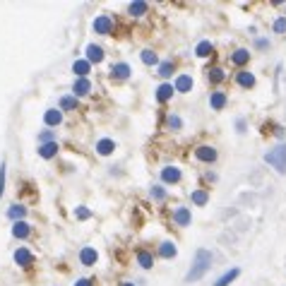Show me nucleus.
Instances as JSON below:
<instances>
[{"instance_id":"obj_1","label":"nucleus","mask_w":286,"mask_h":286,"mask_svg":"<svg viewBox=\"0 0 286 286\" xmlns=\"http://www.w3.org/2000/svg\"><path fill=\"white\" fill-rule=\"evenodd\" d=\"M212 264H214V255L209 253V250H205V248H198L195 250V260H193V264H190V269H187V274H185V284L200 281L212 269Z\"/></svg>"},{"instance_id":"obj_2","label":"nucleus","mask_w":286,"mask_h":286,"mask_svg":"<svg viewBox=\"0 0 286 286\" xmlns=\"http://www.w3.org/2000/svg\"><path fill=\"white\" fill-rule=\"evenodd\" d=\"M264 164H269L279 176H286V142L276 144L274 149H269L264 154Z\"/></svg>"},{"instance_id":"obj_3","label":"nucleus","mask_w":286,"mask_h":286,"mask_svg":"<svg viewBox=\"0 0 286 286\" xmlns=\"http://www.w3.org/2000/svg\"><path fill=\"white\" fill-rule=\"evenodd\" d=\"M195 159L202 161V164H214L219 159V152L212 144H200V147H195Z\"/></svg>"},{"instance_id":"obj_4","label":"nucleus","mask_w":286,"mask_h":286,"mask_svg":"<svg viewBox=\"0 0 286 286\" xmlns=\"http://www.w3.org/2000/svg\"><path fill=\"white\" fill-rule=\"evenodd\" d=\"M91 27H94V32L99 34V36H111L113 34V20H111V15H97Z\"/></svg>"},{"instance_id":"obj_5","label":"nucleus","mask_w":286,"mask_h":286,"mask_svg":"<svg viewBox=\"0 0 286 286\" xmlns=\"http://www.w3.org/2000/svg\"><path fill=\"white\" fill-rule=\"evenodd\" d=\"M183 178V171L178 166H164L161 168V185H176Z\"/></svg>"},{"instance_id":"obj_6","label":"nucleus","mask_w":286,"mask_h":286,"mask_svg":"<svg viewBox=\"0 0 286 286\" xmlns=\"http://www.w3.org/2000/svg\"><path fill=\"white\" fill-rule=\"evenodd\" d=\"M171 84H173V89H176L178 94H187V91H193V87H195V79H193V75H187V72H180Z\"/></svg>"},{"instance_id":"obj_7","label":"nucleus","mask_w":286,"mask_h":286,"mask_svg":"<svg viewBox=\"0 0 286 286\" xmlns=\"http://www.w3.org/2000/svg\"><path fill=\"white\" fill-rule=\"evenodd\" d=\"M104 58H106V53H104L101 46L89 44L87 48H84V60H87L89 65H99V63H104Z\"/></svg>"},{"instance_id":"obj_8","label":"nucleus","mask_w":286,"mask_h":286,"mask_svg":"<svg viewBox=\"0 0 286 286\" xmlns=\"http://www.w3.org/2000/svg\"><path fill=\"white\" fill-rule=\"evenodd\" d=\"M12 260L20 264V267H32L34 264V253L29 250V248H24V245H20L15 253H12Z\"/></svg>"},{"instance_id":"obj_9","label":"nucleus","mask_w":286,"mask_h":286,"mask_svg":"<svg viewBox=\"0 0 286 286\" xmlns=\"http://www.w3.org/2000/svg\"><path fill=\"white\" fill-rule=\"evenodd\" d=\"M97 262H99V253H97V248L84 245V248L79 250V264H84V267H94Z\"/></svg>"},{"instance_id":"obj_10","label":"nucleus","mask_w":286,"mask_h":286,"mask_svg":"<svg viewBox=\"0 0 286 286\" xmlns=\"http://www.w3.org/2000/svg\"><path fill=\"white\" fill-rule=\"evenodd\" d=\"M190 221H193V212H190V207H176L173 209V224H176V226L185 229V226H190Z\"/></svg>"},{"instance_id":"obj_11","label":"nucleus","mask_w":286,"mask_h":286,"mask_svg":"<svg viewBox=\"0 0 286 286\" xmlns=\"http://www.w3.org/2000/svg\"><path fill=\"white\" fill-rule=\"evenodd\" d=\"M173 94H176L173 84H171V82H161V84L156 87V91H154V99L159 101V104H166V101L173 99Z\"/></svg>"},{"instance_id":"obj_12","label":"nucleus","mask_w":286,"mask_h":286,"mask_svg":"<svg viewBox=\"0 0 286 286\" xmlns=\"http://www.w3.org/2000/svg\"><path fill=\"white\" fill-rule=\"evenodd\" d=\"M130 75H132V67L128 63H113V67H111V79H116V82H123Z\"/></svg>"},{"instance_id":"obj_13","label":"nucleus","mask_w":286,"mask_h":286,"mask_svg":"<svg viewBox=\"0 0 286 286\" xmlns=\"http://www.w3.org/2000/svg\"><path fill=\"white\" fill-rule=\"evenodd\" d=\"M87 94H91V79L89 77L75 79V84H72V97L79 99V97H87Z\"/></svg>"},{"instance_id":"obj_14","label":"nucleus","mask_w":286,"mask_h":286,"mask_svg":"<svg viewBox=\"0 0 286 286\" xmlns=\"http://www.w3.org/2000/svg\"><path fill=\"white\" fill-rule=\"evenodd\" d=\"M226 104H229V97H226V91H212L209 94V106H212V111H224L226 109Z\"/></svg>"},{"instance_id":"obj_15","label":"nucleus","mask_w":286,"mask_h":286,"mask_svg":"<svg viewBox=\"0 0 286 286\" xmlns=\"http://www.w3.org/2000/svg\"><path fill=\"white\" fill-rule=\"evenodd\" d=\"M63 123V111L60 109H48L44 113V125L46 128H58Z\"/></svg>"},{"instance_id":"obj_16","label":"nucleus","mask_w":286,"mask_h":286,"mask_svg":"<svg viewBox=\"0 0 286 286\" xmlns=\"http://www.w3.org/2000/svg\"><path fill=\"white\" fill-rule=\"evenodd\" d=\"M238 276H241V267H231V269H226L212 286H229V284H233Z\"/></svg>"},{"instance_id":"obj_17","label":"nucleus","mask_w":286,"mask_h":286,"mask_svg":"<svg viewBox=\"0 0 286 286\" xmlns=\"http://www.w3.org/2000/svg\"><path fill=\"white\" fill-rule=\"evenodd\" d=\"M231 63L243 70V67L250 63V51H248V48H236V51L231 53Z\"/></svg>"},{"instance_id":"obj_18","label":"nucleus","mask_w":286,"mask_h":286,"mask_svg":"<svg viewBox=\"0 0 286 286\" xmlns=\"http://www.w3.org/2000/svg\"><path fill=\"white\" fill-rule=\"evenodd\" d=\"M89 72H91V65H89L84 58H77L75 63H72V75H75V79H82L87 77Z\"/></svg>"},{"instance_id":"obj_19","label":"nucleus","mask_w":286,"mask_h":286,"mask_svg":"<svg viewBox=\"0 0 286 286\" xmlns=\"http://www.w3.org/2000/svg\"><path fill=\"white\" fill-rule=\"evenodd\" d=\"M255 82H257L255 75H253V72H248V70H241V72L236 75V84H238L241 89H253Z\"/></svg>"},{"instance_id":"obj_20","label":"nucleus","mask_w":286,"mask_h":286,"mask_svg":"<svg viewBox=\"0 0 286 286\" xmlns=\"http://www.w3.org/2000/svg\"><path fill=\"white\" fill-rule=\"evenodd\" d=\"M178 255V248L173 241H164L159 243V257H164V260H173Z\"/></svg>"},{"instance_id":"obj_21","label":"nucleus","mask_w":286,"mask_h":286,"mask_svg":"<svg viewBox=\"0 0 286 286\" xmlns=\"http://www.w3.org/2000/svg\"><path fill=\"white\" fill-rule=\"evenodd\" d=\"M207 79H209V84H221L224 79H226V70L224 67H219V65H214V67H209L207 70Z\"/></svg>"},{"instance_id":"obj_22","label":"nucleus","mask_w":286,"mask_h":286,"mask_svg":"<svg viewBox=\"0 0 286 286\" xmlns=\"http://www.w3.org/2000/svg\"><path fill=\"white\" fill-rule=\"evenodd\" d=\"M29 233H32V226H29L27 221H15V224H12V236H15V238L24 241V238H29Z\"/></svg>"},{"instance_id":"obj_23","label":"nucleus","mask_w":286,"mask_h":286,"mask_svg":"<svg viewBox=\"0 0 286 286\" xmlns=\"http://www.w3.org/2000/svg\"><path fill=\"white\" fill-rule=\"evenodd\" d=\"M147 12H149V3H144V0H137V3L128 5V15L130 17H144Z\"/></svg>"},{"instance_id":"obj_24","label":"nucleus","mask_w":286,"mask_h":286,"mask_svg":"<svg viewBox=\"0 0 286 286\" xmlns=\"http://www.w3.org/2000/svg\"><path fill=\"white\" fill-rule=\"evenodd\" d=\"M113 152H116V142H113L111 137H104V140L97 142V154L109 156V154H113Z\"/></svg>"},{"instance_id":"obj_25","label":"nucleus","mask_w":286,"mask_h":286,"mask_svg":"<svg viewBox=\"0 0 286 286\" xmlns=\"http://www.w3.org/2000/svg\"><path fill=\"white\" fill-rule=\"evenodd\" d=\"M190 200H193V205H195V207H205V205L209 202V193L205 190V187H198V190H193V193H190Z\"/></svg>"},{"instance_id":"obj_26","label":"nucleus","mask_w":286,"mask_h":286,"mask_svg":"<svg viewBox=\"0 0 286 286\" xmlns=\"http://www.w3.org/2000/svg\"><path fill=\"white\" fill-rule=\"evenodd\" d=\"M173 72H176V63H173V60H161L159 67H156V75H159V77H164V79H168Z\"/></svg>"},{"instance_id":"obj_27","label":"nucleus","mask_w":286,"mask_h":286,"mask_svg":"<svg viewBox=\"0 0 286 286\" xmlns=\"http://www.w3.org/2000/svg\"><path fill=\"white\" fill-rule=\"evenodd\" d=\"M140 60H142L147 67H159V63H161V60H159V55H156L152 48H144L142 53H140Z\"/></svg>"},{"instance_id":"obj_28","label":"nucleus","mask_w":286,"mask_h":286,"mask_svg":"<svg viewBox=\"0 0 286 286\" xmlns=\"http://www.w3.org/2000/svg\"><path fill=\"white\" fill-rule=\"evenodd\" d=\"M58 142H48V144H39V156L41 159H53V156H58Z\"/></svg>"},{"instance_id":"obj_29","label":"nucleus","mask_w":286,"mask_h":286,"mask_svg":"<svg viewBox=\"0 0 286 286\" xmlns=\"http://www.w3.org/2000/svg\"><path fill=\"white\" fill-rule=\"evenodd\" d=\"M137 264L142 269H152L154 267V255L149 253V250H137Z\"/></svg>"},{"instance_id":"obj_30","label":"nucleus","mask_w":286,"mask_h":286,"mask_svg":"<svg viewBox=\"0 0 286 286\" xmlns=\"http://www.w3.org/2000/svg\"><path fill=\"white\" fill-rule=\"evenodd\" d=\"M24 217H27V207L24 205H12L8 209V219H12V224L15 221H24Z\"/></svg>"},{"instance_id":"obj_31","label":"nucleus","mask_w":286,"mask_h":286,"mask_svg":"<svg viewBox=\"0 0 286 286\" xmlns=\"http://www.w3.org/2000/svg\"><path fill=\"white\" fill-rule=\"evenodd\" d=\"M58 106H60V111H77L79 109V101L75 99L72 94H65V97H60Z\"/></svg>"},{"instance_id":"obj_32","label":"nucleus","mask_w":286,"mask_h":286,"mask_svg":"<svg viewBox=\"0 0 286 286\" xmlns=\"http://www.w3.org/2000/svg\"><path fill=\"white\" fill-rule=\"evenodd\" d=\"M212 53H214V44L207 41V39H205V41H200V44L195 46V55H198V58H209Z\"/></svg>"},{"instance_id":"obj_33","label":"nucleus","mask_w":286,"mask_h":286,"mask_svg":"<svg viewBox=\"0 0 286 286\" xmlns=\"http://www.w3.org/2000/svg\"><path fill=\"white\" fill-rule=\"evenodd\" d=\"M166 130H173V132L183 130V118L178 113H168L166 116Z\"/></svg>"},{"instance_id":"obj_34","label":"nucleus","mask_w":286,"mask_h":286,"mask_svg":"<svg viewBox=\"0 0 286 286\" xmlns=\"http://www.w3.org/2000/svg\"><path fill=\"white\" fill-rule=\"evenodd\" d=\"M149 195H152V200H154V202H164V200H166V187L161 185V183H159V185H152Z\"/></svg>"},{"instance_id":"obj_35","label":"nucleus","mask_w":286,"mask_h":286,"mask_svg":"<svg viewBox=\"0 0 286 286\" xmlns=\"http://www.w3.org/2000/svg\"><path fill=\"white\" fill-rule=\"evenodd\" d=\"M272 32L274 34H286V15H279L272 24Z\"/></svg>"},{"instance_id":"obj_36","label":"nucleus","mask_w":286,"mask_h":286,"mask_svg":"<svg viewBox=\"0 0 286 286\" xmlns=\"http://www.w3.org/2000/svg\"><path fill=\"white\" fill-rule=\"evenodd\" d=\"M48 142H58L53 130H41L39 132V144H48Z\"/></svg>"},{"instance_id":"obj_37","label":"nucleus","mask_w":286,"mask_h":286,"mask_svg":"<svg viewBox=\"0 0 286 286\" xmlns=\"http://www.w3.org/2000/svg\"><path fill=\"white\" fill-rule=\"evenodd\" d=\"M89 217H91V212H89L84 205H79V207H75V219H79V221H87Z\"/></svg>"},{"instance_id":"obj_38","label":"nucleus","mask_w":286,"mask_h":286,"mask_svg":"<svg viewBox=\"0 0 286 286\" xmlns=\"http://www.w3.org/2000/svg\"><path fill=\"white\" fill-rule=\"evenodd\" d=\"M5 171H8V166H5V161H0V198L5 193Z\"/></svg>"},{"instance_id":"obj_39","label":"nucleus","mask_w":286,"mask_h":286,"mask_svg":"<svg viewBox=\"0 0 286 286\" xmlns=\"http://www.w3.org/2000/svg\"><path fill=\"white\" fill-rule=\"evenodd\" d=\"M236 132H238V135H245V132H248V123H245V118H238V121H236Z\"/></svg>"},{"instance_id":"obj_40","label":"nucleus","mask_w":286,"mask_h":286,"mask_svg":"<svg viewBox=\"0 0 286 286\" xmlns=\"http://www.w3.org/2000/svg\"><path fill=\"white\" fill-rule=\"evenodd\" d=\"M255 48L257 51H267L269 48V39H255Z\"/></svg>"},{"instance_id":"obj_41","label":"nucleus","mask_w":286,"mask_h":286,"mask_svg":"<svg viewBox=\"0 0 286 286\" xmlns=\"http://www.w3.org/2000/svg\"><path fill=\"white\" fill-rule=\"evenodd\" d=\"M75 286H91V279H77Z\"/></svg>"},{"instance_id":"obj_42","label":"nucleus","mask_w":286,"mask_h":286,"mask_svg":"<svg viewBox=\"0 0 286 286\" xmlns=\"http://www.w3.org/2000/svg\"><path fill=\"white\" fill-rule=\"evenodd\" d=\"M121 286H135V284H132V281H123Z\"/></svg>"}]
</instances>
